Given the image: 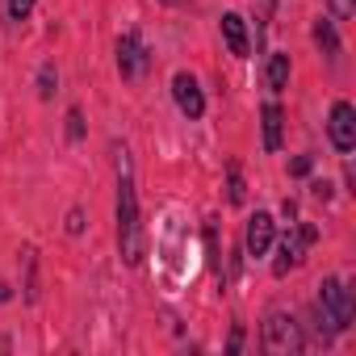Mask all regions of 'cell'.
I'll return each mask as SVG.
<instances>
[{
	"label": "cell",
	"instance_id": "obj_12",
	"mask_svg": "<svg viewBox=\"0 0 356 356\" xmlns=\"http://www.w3.org/2000/svg\"><path fill=\"white\" fill-rule=\"evenodd\" d=\"M289 84V55H268V88L281 92Z\"/></svg>",
	"mask_w": 356,
	"mask_h": 356
},
{
	"label": "cell",
	"instance_id": "obj_21",
	"mask_svg": "<svg viewBox=\"0 0 356 356\" xmlns=\"http://www.w3.org/2000/svg\"><path fill=\"white\" fill-rule=\"evenodd\" d=\"M314 197H323V202H327V197H331V185H327V181H314Z\"/></svg>",
	"mask_w": 356,
	"mask_h": 356
},
{
	"label": "cell",
	"instance_id": "obj_20",
	"mask_svg": "<svg viewBox=\"0 0 356 356\" xmlns=\"http://www.w3.org/2000/svg\"><path fill=\"white\" fill-rule=\"evenodd\" d=\"M227 348H231V352H239V348H243V327H235V331H231V343H227Z\"/></svg>",
	"mask_w": 356,
	"mask_h": 356
},
{
	"label": "cell",
	"instance_id": "obj_14",
	"mask_svg": "<svg viewBox=\"0 0 356 356\" xmlns=\"http://www.w3.org/2000/svg\"><path fill=\"white\" fill-rule=\"evenodd\" d=\"M67 138H72V143H80V138H84V118H80V109H72V113H67Z\"/></svg>",
	"mask_w": 356,
	"mask_h": 356
},
{
	"label": "cell",
	"instance_id": "obj_10",
	"mask_svg": "<svg viewBox=\"0 0 356 356\" xmlns=\"http://www.w3.org/2000/svg\"><path fill=\"white\" fill-rule=\"evenodd\" d=\"M260 118H264V151H281V109L277 105H264L260 109Z\"/></svg>",
	"mask_w": 356,
	"mask_h": 356
},
{
	"label": "cell",
	"instance_id": "obj_18",
	"mask_svg": "<svg viewBox=\"0 0 356 356\" xmlns=\"http://www.w3.org/2000/svg\"><path fill=\"white\" fill-rule=\"evenodd\" d=\"M67 231H72V235H80V231H84V214H80V210H72V214H67Z\"/></svg>",
	"mask_w": 356,
	"mask_h": 356
},
{
	"label": "cell",
	"instance_id": "obj_19",
	"mask_svg": "<svg viewBox=\"0 0 356 356\" xmlns=\"http://www.w3.org/2000/svg\"><path fill=\"white\" fill-rule=\"evenodd\" d=\"M331 9H335L339 17H352V9H356V0H331Z\"/></svg>",
	"mask_w": 356,
	"mask_h": 356
},
{
	"label": "cell",
	"instance_id": "obj_6",
	"mask_svg": "<svg viewBox=\"0 0 356 356\" xmlns=\"http://www.w3.org/2000/svg\"><path fill=\"white\" fill-rule=\"evenodd\" d=\"M172 97H176V105H181V113L189 122H197L206 113V97H202V88H197V80L189 72H176L172 76Z\"/></svg>",
	"mask_w": 356,
	"mask_h": 356
},
{
	"label": "cell",
	"instance_id": "obj_3",
	"mask_svg": "<svg viewBox=\"0 0 356 356\" xmlns=\"http://www.w3.org/2000/svg\"><path fill=\"white\" fill-rule=\"evenodd\" d=\"M264 348L268 352H298L302 348V331L289 314H268L264 323Z\"/></svg>",
	"mask_w": 356,
	"mask_h": 356
},
{
	"label": "cell",
	"instance_id": "obj_11",
	"mask_svg": "<svg viewBox=\"0 0 356 356\" xmlns=\"http://www.w3.org/2000/svg\"><path fill=\"white\" fill-rule=\"evenodd\" d=\"M314 42L323 47V55L327 59H339V38H335V30H331V22H314Z\"/></svg>",
	"mask_w": 356,
	"mask_h": 356
},
{
	"label": "cell",
	"instance_id": "obj_15",
	"mask_svg": "<svg viewBox=\"0 0 356 356\" xmlns=\"http://www.w3.org/2000/svg\"><path fill=\"white\" fill-rule=\"evenodd\" d=\"M34 13V0H9V17L13 22H26Z\"/></svg>",
	"mask_w": 356,
	"mask_h": 356
},
{
	"label": "cell",
	"instance_id": "obj_4",
	"mask_svg": "<svg viewBox=\"0 0 356 356\" xmlns=\"http://www.w3.org/2000/svg\"><path fill=\"white\" fill-rule=\"evenodd\" d=\"M327 130H331V147L348 155V151L356 147V109H352L348 101H335V105H331V122H327Z\"/></svg>",
	"mask_w": 356,
	"mask_h": 356
},
{
	"label": "cell",
	"instance_id": "obj_22",
	"mask_svg": "<svg viewBox=\"0 0 356 356\" xmlns=\"http://www.w3.org/2000/svg\"><path fill=\"white\" fill-rule=\"evenodd\" d=\"M163 5H181V0H163Z\"/></svg>",
	"mask_w": 356,
	"mask_h": 356
},
{
	"label": "cell",
	"instance_id": "obj_1",
	"mask_svg": "<svg viewBox=\"0 0 356 356\" xmlns=\"http://www.w3.org/2000/svg\"><path fill=\"white\" fill-rule=\"evenodd\" d=\"M118 243H122L126 264L143 260V222H138V197H134V176H130L126 151L118 155Z\"/></svg>",
	"mask_w": 356,
	"mask_h": 356
},
{
	"label": "cell",
	"instance_id": "obj_7",
	"mask_svg": "<svg viewBox=\"0 0 356 356\" xmlns=\"http://www.w3.org/2000/svg\"><path fill=\"white\" fill-rule=\"evenodd\" d=\"M273 214H264V210H256L252 218H248V235H243V248H248V256H264L268 248H273Z\"/></svg>",
	"mask_w": 356,
	"mask_h": 356
},
{
	"label": "cell",
	"instance_id": "obj_8",
	"mask_svg": "<svg viewBox=\"0 0 356 356\" xmlns=\"http://www.w3.org/2000/svg\"><path fill=\"white\" fill-rule=\"evenodd\" d=\"M222 38H227L235 59H248V26L239 13H222Z\"/></svg>",
	"mask_w": 356,
	"mask_h": 356
},
{
	"label": "cell",
	"instance_id": "obj_13",
	"mask_svg": "<svg viewBox=\"0 0 356 356\" xmlns=\"http://www.w3.org/2000/svg\"><path fill=\"white\" fill-rule=\"evenodd\" d=\"M55 84H59L55 63H42V72H38V97H42V101H51V97H55Z\"/></svg>",
	"mask_w": 356,
	"mask_h": 356
},
{
	"label": "cell",
	"instance_id": "obj_17",
	"mask_svg": "<svg viewBox=\"0 0 356 356\" xmlns=\"http://www.w3.org/2000/svg\"><path fill=\"white\" fill-rule=\"evenodd\" d=\"M310 168H314V159H310V155H298V159L289 163V172H293V176H310Z\"/></svg>",
	"mask_w": 356,
	"mask_h": 356
},
{
	"label": "cell",
	"instance_id": "obj_16",
	"mask_svg": "<svg viewBox=\"0 0 356 356\" xmlns=\"http://www.w3.org/2000/svg\"><path fill=\"white\" fill-rule=\"evenodd\" d=\"M243 197H248V193H243V176H239V168H231V202L243 206Z\"/></svg>",
	"mask_w": 356,
	"mask_h": 356
},
{
	"label": "cell",
	"instance_id": "obj_2",
	"mask_svg": "<svg viewBox=\"0 0 356 356\" xmlns=\"http://www.w3.org/2000/svg\"><path fill=\"white\" fill-rule=\"evenodd\" d=\"M318 314L323 323H331V331L352 327V289H343L339 277H327L318 285Z\"/></svg>",
	"mask_w": 356,
	"mask_h": 356
},
{
	"label": "cell",
	"instance_id": "obj_5",
	"mask_svg": "<svg viewBox=\"0 0 356 356\" xmlns=\"http://www.w3.org/2000/svg\"><path fill=\"white\" fill-rule=\"evenodd\" d=\"M147 67H151V55H147L143 38L138 34H126L118 42V72H122V80H138Z\"/></svg>",
	"mask_w": 356,
	"mask_h": 356
},
{
	"label": "cell",
	"instance_id": "obj_9",
	"mask_svg": "<svg viewBox=\"0 0 356 356\" xmlns=\"http://www.w3.org/2000/svg\"><path fill=\"white\" fill-rule=\"evenodd\" d=\"M302 248H306V239H302V231H289V235L281 239V256H277V264H273V273H277V277H285L289 268H298V264H302Z\"/></svg>",
	"mask_w": 356,
	"mask_h": 356
}]
</instances>
